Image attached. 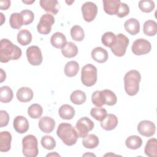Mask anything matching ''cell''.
I'll return each mask as SVG.
<instances>
[{"label":"cell","mask_w":157,"mask_h":157,"mask_svg":"<svg viewBox=\"0 0 157 157\" xmlns=\"http://www.w3.org/2000/svg\"><path fill=\"white\" fill-rule=\"evenodd\" d=\"M22 55L20 47L14 45L7 39H2L0 41V61L7 63L10 60H17Z\"/></svg>","instance_id":"1"},{"label":"cell","mask_w":157,"mask_h":157,"mask_svg":"<svg viewBox=\"0 0 157 157\" xmlns=\"http://www.w3.org/2000/svg\"><path fill=\"white\" fill-rule=\"evenodd\" d=\"M56 134L67 146L75 145L78 139V135L75 128L68 123H60L58 126Z\"/></svg>","instance_id":"2"},{"label":"cell","mask_w":157,"mask_h":157,"mask_svg":"<svg viewBox=\"0 0 157 157\" xmlns=\"http://www.w3.org/2000/svg\"><path fill=\"white\" fill-rule=\"evenodd\" d=\"M124 86L127 94L132 96L137 94L139 90V83L141 80L140 72L135 69L131 70L124 76Z\"/></svg>","instance_id":"3"},{"label":"cell","mask_w":157,"mask_h":157,"mask_svg":"<svg viewBox=\"0 0 157 157\" xmlns=\"http://www.w3.org/2000/svg\"><path fill=\"white\" fill-rule=\"evenodd\" d=\"M22 152L26 157H36L39 153L38 142L36 136L29 134L22 139Z\"/></svg>","instance_id":"4"},{"label":"cell","mask_w":157,"mask_h":157,"mask_svg":"<svg viewBox=\"0 0 157 157\" xmlns=\"http://www.w3.org/2000/svg\"><path fill=\"white\" fill-rule=\"evenodd\" d=\"M97 68L91 64L85 65L81 71V80L86 86H93L97 81Z\"/></svg>","instance_id":"5"},{"label":"cell","mask_w":157,"mask_h":157,"mask_svg":"<svg viewBox=\"0 0 157 157\" xmlns=\"http://www.w3.org/2000/svg\"><path fill=\"white\" fill-rule=\"evenodd\" d=\"M129 42V39L123 34L120 33L116 36L115 40L110 47L112 52L117 56L121 57L126 53Z\"/></svg>","instance_id":"6"},{"label":"cell","mask_w":157,"mask_h":157,"mask_svg":"<svg viewBox=\"0 0 157 157\" xmlns=\"http://www.w3.org/2000/svg\"><path fill=\"white\" fill-rule=\"evenodd\" d=\"M94 122L89 118L84 117L79 119L77 121L75 126V129L77 133L78 137H85L88 135V132L94 128Z\"/></svg>","instance_id":"7"},{"label":"cell","mask_w":157,"mask_h":157,"mask_svg":"<svg viewBox=\"0 0 157 157\" xmlns=\"http://www.w3.org/2000/svg\"><path fill=\"white\" fill-rule=\"evenodd\" d=\"M55 23L54 17L50 13H45L41 16L37 26L39 33L44 35L48 34L52 31V26Z\"/></svg>","instance_id":"8"},{"label":"cell","mask_w":157,"mask_h":157,"mask_svg":"<svg viewBox=\"0 0 157 157\" xmlns=\"http://www.w3.org/2000/svg\"><path fill=\"white\" fill-rule=\"evenodd\" d=\"M151 49L150 42L145 39H137L133 42L131 47L132 53L136 55H142L148 53Z\"/></svg>","instance_id":"9"},{"label":"cell","mask_w":157,"mask_h":157,"mask_svg":"<svg viewBox=\"0 0 157 157\" xmlns=\"http://www.w3.org/2000/svg\"><path fill=\"white\" fill-rule=\"evenodd\" d=\"M26 57L28 62L33 66H39L43 60L41 50L36 45L29 47L26 52Z\"/></svg>","instance_id":"10"},{"label":"cell","mask_w":157,"mask_h":157,"mask_svg":"<svg viewBox=\"0 0 157 157\" xmlns=\"http://www.w3.org/2000/svg\"><path fill=\"white\" fill-rule=\"evenodd\" d=\"M82 12L83 19L86 22H91L94 20L98 13L97 6L93 2H86L82 6Z\"/></svg>","instance_id":"11"},{"label":"cell","mask_w":157,"mask_h":157,"mask_svg":"<svg viewBox=\"0 0 157 157\" xmlns=\"http://www.w3.org/2000/svg\"><path fill=\"white\" fill-rule=\"evenodd\" d=\"M137 131L142 136L149 137L155 134L156 126L155 123L151 121L143 120L138 124Z\"/></svg>","instance_id":"12"},{"label":"cell","mask_w":157,"mask_h":157,"mask_svg":"<svg viewBox=\"0 0 157 157\" xmlns=\"http://www.w3.org/2000/svg\"><path fill=\"white\" fill-rule=\"evenodd\" d=\"M13 126L17 132L19 134H23L29 129L28 120L23 116H17L13 120Z\"/></svg>","instance_id":"13"},{"label":"cell","mask_w":157,"mask_h":157,"mask_svg":"<svg viewBox=\"0 0 157 157\" xmlns=\"http://www.w3.org/2000/svg\"><path fill=\"white\" fill-rule=\"evenodd\" d=\"M40 7L47 12L56 15L59 10V4L56 0H40Z\"/></svg>","instance_id":"14"},{"label":"cell","mask_w":157,"mask_h":157,"mask_svg":"<svg viewBox=\"0 0 157 157\" xmlns=\"http://www.w3.org/2000/svg\"><path fill=\"white\" fill-rule=\"evenodd\" d=\"M38 126L39 129L45 133L52 132L55 127V120L48 116L40 118L39 121Z\"/></svg>","instance_id":"15"},{"label":"cell","mask_w":157,"mask_h":157,"mask_svg":"<svg viewBox=\"0 0 157 157\" xmlns=\"http://www.w3.org/2000/svg\"><path fill=\"white\" fill-rule=\"evenodd\" d=\"M118 118L114 114L109 113L103 120L101 121V126L104 130L110 131L114 129L118 125Z\"/></svg>","instance_id":"16"},{"label":"cell","mask_w":157,"mask_h":157,"mask_svg":"<svg viewBox=\"0 0 157 157\" xmlns=\"http://www.w3.org/2000/svg\"><path fill=\"white\" fill-rule=\"evenodd\" d=\"M34 93L33 90L28 87L23 86L19 88L17 92L16 96L17 99L21 102H28L33 98Z\"/></svg>","instance_id":"17"},{"label":"cell","mask_w":157,"mask_h":157,"mask_svg":"<svg viewBox=\"0 0 157 157\" xmlns=\"http://www.w3.org/2000/svg\"><path fill=\"white\" fill-rule=\"evenodd\" d=\"M91 55L93 59L99 63H105L109 57L107 51L101 47L94 48L91 51Z\"/></svg>","instance_id":"18"},{"label":"cell","mask_w":157,"mask_h":157,"mask_svg":"<svg viewBox=\"0 0 157 157\" xmlns=\"http://www.w3.org/2000/svg\"><path fill=\"white\" fill-rule=\"evenodd\" d=\"M12 135L7 131H2L0 133V151L7 152L10 150L11 147Z\"/></svg>","instance_id":"19"},{"label":"cell","mask_w":157,"mask_h":157,"mask_svg":"<svg viewBox=\"0 0 157 157\" xmlns=\"http://www.w3.org/2000/svg\"><path fill=\"white\" fill-rule=\"evenodd\" d=\"M104 10L106 13L110 15L117 14L120 4V0H104L102 1Z\"/></svg>","instance_id":"20"},{"label":"cell","mask_w":157,"mask_h":157,"mask_svg":"<svg viewBox=\"0 0 157 157\" xmlns=\"http://www.w3.org/2000/svg\"><path fill=\"white\" fill-rule=\"evenodd\" d=\"M61 53L66 58H74L77 56L78 53V48L74 43L66 42L61 47Z\"/></svg>","instance_id":"21"},{"label":"cell","mask_w":157,"mask_h":157,"mask_svg":"<svg viewBox=\"0 0 157 157\" xmlns=\"http://www.w3.org/2000/svg\"><path fill=\"white\" fill-rule=\"evenodd\" d=\"M125 30L131 35H136L140 31L139 21L134 18H131L124 23Z\"/></svg>","instance_id":"22"},{"label":"cell","mask_w":157,"mask_h":157,"mask_svg":"<svg viewBox=\"0 0 157 157\" xmlns=\"http://www.w3.org/2000/svg\"><path fill=\"white\" fill-rule=\"evenodd\" d=\"M75 109L73 107L69 104L62 105L58 110V114L62 119L71 120L75 116Z\"/></svg>","instance_id":"23"},{"label":"cell","mask_w":157,"mask_h":157,"mask_svg":"<svg viewBox=\"0 0 157 157\" xmlns=\"http://www.w3.org/2000/svg\"><path fill=\"white\" fill-rule=\"evenodd\" d=\"M145 154L150 157H156L157 156V140L151 138L147 141L145 148Z\"/></svg>","instance_id":"24"},{"label":"cell","mask_w":157,"mask_h":157,"mask_svg":"<svg viewBox=\"0 0 157 157\" xmlns=\"http://www.w3.org/2000/svg\"><path fill=\"white\" fill-rule=\"evenodd\" d=\"M17 41L22 46L29 44L32 40V34L27 29H21L17 34Z\"/></svg>","instance_id":"25"},{"label":"cell","mask_w":157,"mask_h":157,"mask_svg":"<svg viewBox=\"0 0 157 157\" xmlns=\"http://www.w3.org/2000/svg\"><path fill=\"white\" fill-rule=\"evenodd\" d=\"M50 42L53 47L56 48H60L66 42V38L63 33L56 32L52 36Z\"/></svg>","instance_id":"26"},{"label":"cell","mask_w":157,"mask_h":157,"mask_svg":"<svg viewBox=\"0 0 157 157\" xmlns=\"http://www.w3.org/2000/svg\"><path fill=\"white\" fill-rule=\"evenodd\" d=\"M99 138L95 134H88L82 140V145L86 148H94L99 145Z\"/></svg>","instance_id":"27"},{"label":"cell","mask_w":157,"mask_h":157,"mask_svg":"<svg viewBox=\"0 0 157 157\" xmlns=\"http://www.w3.org/2000/svg\"><path fill=\"white\" fill-rule=\"evenodd\" d=\"M64 74L69 77L75 76L79 71L78 63L75 61L67 62L64 66Z\"/></svg>","instance_id":"28"},{"label":"cell","mask_w":157,"mask_h":157,"mask_svg":"<svg viewBox=\"0 0 157 157\" xmlns=\"http://www.w3.org/2000/svg\"><path fill=\"white\" fill-rule=\"evenodd\" d=\"M144 33L148 36H154L157 33V23L155 21L148 20L146 21L143 26Z\"/></svg>","instance_id":"29"},{"label":"cell","mask_w":157,"mask_h":157,"mask_svg":"<svg viewBox=\"0 0 157 157\" xmlns=\"http://www.w3.org/2000/svg\"><path fill=\"white\" fill-rule=\"evenodd\" d=\"M125 145L129 149L136 150L142 146V140L138 136H131L126 139Z\"/></svg>","instance_id":"30"},{"label":"cell","mask_w":157,"mask_h":157,"mask_svg":"<svg viewBox=\"0 0 157 157\" xmlns=\"http://www.w3.org/2000/svg\"><path fill=\"white\" fill-rule=\"evenodd\" d=\"M70 99L73 104L76 105H81L86 101V96L85 92L83 91L77 90L71 93Z\"/></svg>","instance_id":"31"},{"label":"cell","mask_w":157,"mask_h":157,"mask_svg":"<svg viewBox=\"0 0 157 157\" xmlns=\"http://www.w3.org/2000/svg\"><path fill=\"white\" fill-rule=\"evenodd\" d=\"M13 97L12 89L9 86H3L0 88V101L3 103L10 102Z\"/></svg>","instance_id":"32"},{"label":"cell","mask_w":157,"mask_h":157,"mask_svg":"<svg viewBox=\"0 0 157 157\" xmlns=\"http://www.w3.org/2000/svg\"><path fill=\"white\" fill-rule=\"evenodd\" d=\"M104 104L107 105H114L117 102L116 94L110 90H104L101 91Z\"/></svg>","instance_id":"33"},{"label":"cell","mask_w":157,"mask_h":157,"mask_svg":"<svg viewBox=\"0 0 157 157\" xmlns=\"http://www.w3.org/2000/svg\"><path fill=\"white\" fill-rule=\"evenodd\" d=\"M10 26L12 28L18 29L23 25V17L20 13H13L9 19Z\"/></svg>","instance_id":"34"},{"label":"cell","mask_w":157,"mask_h":157,"mask_svg":"<svg viewBox=\"0 0 157 157\" xmlns=\"http://www.w3.org/2000/svg\"><path fill=\"white\" fill-rule=\"evenodd\" d=\"M43 113L42 107L38 104H31L28 109V114L29 117L33 119L39 118Z\"/></svg>","instance_id":"35"},{"label":"cell","mask_w":157,"mask_h":157,"mask_svg":"<svg viewBox=\"0 0 157 157\" xmlns=\"http://www.w3.org/2000/svg\"><path fill=\"white\" fill-rule=\"evenodd\" d=\"M71 36L74 40L81 42L85 37V33L80 26L74 25L71 29Z\"/></svg>","instance_id":"36"},{"label":"cell","mask_w":157,"mask_h":157,"mask_svg":"<svg viewBox=\"0 0 157 157\" xmlns=\"http://www.w3.org/2000/svg\"><path fill=\"white\" fill-rule=\"evenodd\" d=\"M90 115L95 120L101 121L107 115V110L101 107H93L90 110Z\"/></svg>","instance_id":"37"},{"label":"cell","mask_w":157,"mask_h":157,"mask_svg":"<svg viewBox=\"0 0 157 157\" xmlns=\"http://www.w3.org/2000/svg\"><path fill=\"white\" fill-rule=\"evenodd\" d=\"M40 143L42 146L46 150H51L55 148L56 141L51 136H44L42 137Z\"/></svg>","instance_id":"38"},{"label":"cell","mask_w":157,"mask_h":157,"mask_svg":"<svg viewBox=\"0 0 157 157\" xmlns=\"http://www.w3.org/2000/svg\"><path fill=\"white\" fill-rule=\"evenodd\" d=\"M138 6L140 10L145 13L151 12L155 7V2L151 0H141L139 2Z\"/></svg>","instance_id":"39"},{"label":"cell","mask_w":157,"mask_h":157,"mask_svg":"<svg viewBox=\"0 0 157 157\" xmlns=\"http://www.w3.org/2000/svg\"><path fill=\"white\" fill-rule=\"evenodd\" d=\"M116 39L115 34L112 32H105L101 37L102 43L107 47H111Z\"/></svg>","instance_id":"40"},{"label":"cell","mask_w":157,"mask_h":157,"mask_svg":"<svg viewBox=\"0 0 157 157\" xmlns=\"http://www.w3.org/2000/svg\"><path fill=\"white\" fill-rule=\"evenodd\" d=\"M91 101L96 107H102L104 105L101 91H95L91 96Z\"/></svg>","instance_id":"41"},{"label":"cell","mask_w":157,"mask_h":157,"mask_svg":"<svg viewBox=\"0 0 157 157\" xmlns=\"http://www.w3.org/2000/svg\"><path fill=\"white\" fill-rule=\"evenodd\" d=\"M20 13L23 17V25H29L33 21L34 18V15L31 10L25 9L22 10Z\"/></svg>","instance_id":"42"},{"label":"cell","mask_w":157,"mask_h":157,"mask_svg":"<svg viewBox=\"0 0 157 157\" xmlns=\"http://www.w3.org/2000/svg\"><path fill=\"white\" fill-rule=\"evenodd\" d=\"M129 13V6L123 2H121L117 13V16L119 18H123L128 15Z\"/></svg>","instance_id":"43"},{"label":"cell","mask_w":157,"mask_h":157,"mask_svg":"<svg viewBox=\"0 0 157 157\" xmlns=\"http://www.w3.org/2000/svg\"><path fill=\"white\" fill-rule=\"evenodd\" d=\"M0 126L1 128L6 126L9 121V115L6 110H1L0 111Z\"/></svg>","instance_id":"44"},{"label":"cell","mask_w":157,"mask_h":157,"mask_svg":"<svg viewBox=\"0 0 157 157\" xmlns=\"http://www.w3.org/2000/svg\"><path fill=\"white\" fill-rule=\"evenodd\" d=\"M10 6V1L9 0H2L0 1V9L1 10H7Z\"/></svg>","instance_id":"45"},{"label":"cell","mask_w":157,"mask_h":157,"mask_svg":"<svg viewBox=\"0 0 157 157\" xmlns=\"http://www.w3.org/2000/svg\"><path fill=\"white\" fill-rule=\"evenodd\" d=\"M6 72L2 69H1V82H2L4 80H6Z\"/></svg>","instance_id":"46"},{"label":"cell","mask_w":157,"mask_h":157,"mask_svg":"<svg viewBox=\"0 0 157 157\" xmlns=\"http://www.w3.org/2000/svg\"><path fill=\"white\" fill-rule=\"evenodd\" d=\"M22 2L25 4H32L34 2H35V0H33V1H22Z\"/></svg>","instance_id":"47"},{"label":"cell","mask_w":157,"mask_h":157,"mask_svg":"<svg viewBox=\"0 0 157 157\" xmlns=\"http://www.w3.org/2000/svg\"><path fill=\"white\" fill-rule=\"evenodd\" d=\"M59 156V154H58V153H50V154H48L47 155V156Z\"/></svg>","instance_id":"48"}]
</instances>
